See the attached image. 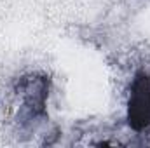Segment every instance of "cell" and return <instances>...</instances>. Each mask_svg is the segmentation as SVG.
<instances>
[{"instance_id": "6da1fadb", "label": "cell", "mask_w": 150, "mask_h": 148, "mask_svg": "<svg viewBox=\"0 0 150 148\" xmlns=\"http://www.w3.org/2000/svg\"><path fill=\"white\" fill-rule=\"evenodd\" d=\"M127 125L142 132L150 127V75L145 72L134 75L127 98Z\"/></svg>"}, {"instance_id": "7a4b0ae2", "label": "cell", "mask_w": 150, "mask_h": 148, "mask_svg": "<svg viewBox=\"0 0 150 148\" xmlns=\"http://www.w3.org/2000/svg\"><path fill=\"white\" fill-rule=\"evenodd\" d=\"M18 94L23 99L21 106V115L26 117V120L38 118L45 113V101L49 96V80L45 77L38 75H30L23 77L19 80Z\"/></svg>"}]
</instances>
